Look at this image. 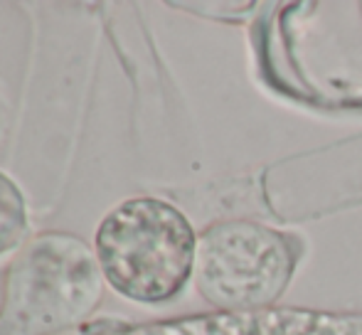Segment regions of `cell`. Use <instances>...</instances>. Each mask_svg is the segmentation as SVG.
Here are the masks:
<instances>
[{
	"label": "cell",
	"mask_w": 362,
	"mask_h": 335,
	"mask_svg": "<svg viewBox=\"0 0 362 335\" xmlns=\"http://www.w3.org/2000/svg\"><path fill=\"white\" fill-rule=\"evenodd\" d=\"M94 254L101 276L121 296L160 303L195 274L197 237L177 207L153 197L126 200L101 220Z\"/></svg>",
	"instance_id": "obj_1"
},
{
	"label": "cell",
	"mask_w": 362,
	"mask_h": 335,
	"mask_svg": "<svg viewBox=\"0 0 362 335\" xmlns=\"http://www.w3.org/2000/svg\"><path fill=\"white\" fill-rule=\"evenodd\" d=\"M293 249L272 227L222 222L197 240L195 283L217 311H262L286 291Z\"/></svg>",
	"instance_id": "obj_2"
},
{
	"label": "cell",
	"mask_w": 362,
	"mask_h": 335,
	"mask_svg": "<svg viewBox=\"0 0 362 335\" xmlns=\"http://www.w3.org/2000/svg\"><path fill=\"white\" fill-rule=\"evenodd\" d=\"M15 269L8 306L15 331H57L86 316L99 298L96 254L74 237H42Z\"/></svg>",
	"instance_id": "obj_3"
},
{
	"label": "cell",
	"mask_w": 362,
	"mask_h": 335,
	"mask_svg": "<svg viewBox=\"0 0 362 335\" xmlns=\"http://www.w3.org/2000/svg\"><path fill=\"white\" fill-rule=\"evenodd\" d=\"M109 335H362V316L262 308L148 323Z\"/></svg>",
	"instance_id": "obj_4"
},
{
	"label": "cell",
	"mask_w": 362,
	"mask_h": 335,
	"mask_svg": "<svg viewBox=\"0 0 362 335\" xmlns=\"http://www.w3.org/2000/svg\"><path fill=\"white\" fill-rule=\"evenodd\" d=\"M28 230V210L20 187L0 172V254L15 249Z\"/></svg>",
	"instance_id": "obj_5"
}]
</instances>
